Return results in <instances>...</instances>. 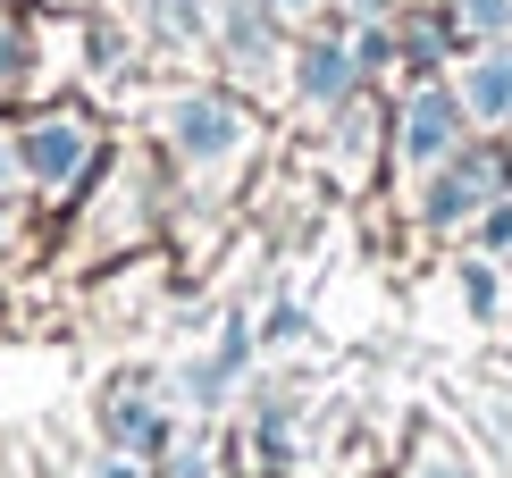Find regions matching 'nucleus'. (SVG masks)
<instances>
[{
  "instance_id": "obj_1",
  "label": "nucleus",
  "mask_w": 512,
  "mask_h": 478,
  "mask_svg": "<svg viewBox=\"0 0 512 478\" xmlns=\"http://www.w3.org/2000/svg\"><path fill=\"white\" fill-rule=\"evenodd\" d=\"M454 126H462V110L445 93H420L412 110H403V151H412V160H445V151H454Z\"/></svg>"
},
{
  "instance_id": "obj_2",
  "label": "nucleus",
  "mask_w": 512,
  "mask_h": 478,
  "mask_svg": "<svg viewBox=\"0 0 512 478\" xmlns=\"http://www.w3.org/2000/svg\"><path fill=\"white\" fill-rule=\"evenodd\" d=\"M236 110H227V101H185L177 110V143L194 151V160H219V151H236Z\"/></svg>"
},
{
  "instance_id": "obj_3",
  "label": "nucleus",
  "mask_w": 512,
  "mask_h": 478,
  "mask_svg": "<svg viewBox=\"0 0 512 478\" xmlns=\"http://www.w3.org/2000/svg\"><path fill=\"white\" fill-rule=\"evenodd\" d=\"M462 110H471V118H512V51L471 59V76H462Z\"/></svg>"
},
{
  "instance_id": "obj_4",
  "label": "nucleus",
  "mask_w": 512,
  "mask_h": 478,
  "mask_svg": "<svg viewBox=\"0 0 512 478\" xmlns=\"http://www.w3.org/2000/svg\"><path fill=\"white\" fill-rule=\"evenodd\" d=\"M76 160H84V135H76L68 118H59V126H42V135L26 143V168H34V177H68Z\"/></svg>"
},
{
  "instance_id": "obj_5",
  "label": "nucleus",
  "mask_w": 512,
  "mask_h": 478,
  "mask_svg": "<svg viewBox=\"0 0 512 478\" xmlns=\"http://www.w3.org/2000/svg\"><path fill=\"white\" fill-rule=\"evenodd\" d=\"M487 185H496V168H487V160H471V168H454V177L437 185V202H429V210H437V219H462V210H471Z\"/></svg>"
},
{
  "instance_id": "obj_6",
  "label": "nucleus",
  "mask_w": 512,
  "mask_h": 478,
  "mask_svg": "<svg viewBox=\"0 0 512 478\" xmlns=\"http://www.w3.org/2000/svg\"><path fill=\"white\" fill-rule=\"evenodd\" d=\"M303 93H311V101H336V93H345V51H311Z\"/></svg>"
},
{
  "instance_id": "obj_7",
  "label": "nucleus",
  "mask_w": 512,
  "mask_h": 478,
  "mask_svg": "<svg viewBox=\"0 0 512 478\" xmlns=\"http://www.w3.org/2000/svg\"><path fill=\"white\" fill-rule=\"evenodd\" d=\"M462 26H471V34H504L512 26V0H462Z\"/></svg>"
},
{
  "instance_id": "obj_8",
  "label": "nucleus",
  "mask_w": 512,
  "mask_h": 478,
  "mask_svg": "<svg viewBox=\"0 0 512 478\" xmlns=\"http://www.w3.org/2000/svg\"><path fill=\"white\" fill-rule=\"evenodd\" d=\"M412 478H471V470H462L454 453H420V470H412Z\"/></svg>"
},
{
  "instance_id": "obj_9",
  "label": "nucleus",
  "mask_w": 512,
  "mask_h": 478,
  "mask_svg": "<svg viewBox=\"0 0 512 478\" xmlns=\"http://www.w3.org/2000/svg\"><path fill=\"white\" fill-rule=\"evenodd\" d=\"M0 68H9V26H0Z\"/></svg>"
},
{
  "instance_id": "obj_10",
  "label": "nucleus",
  "mask_w": 512,
  "mask_h": 478,
  "mask_svg": "<svg viewBox=\"0 0 512 478\" xmlns=\"http://www.w3.org/2000/svg\"><path fill=\"white\" fill-rule=\"evenodd\" d=\"M277 9H311V0H277Z\"/></svg>"
}]
</instances>
